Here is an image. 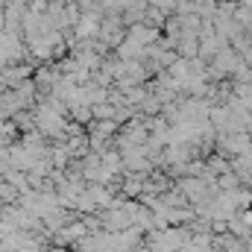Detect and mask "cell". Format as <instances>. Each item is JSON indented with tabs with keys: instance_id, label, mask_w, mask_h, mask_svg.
Instances as JSON below:
<instances>
[{
	"instance_id": "cell-1",
	"label": "cell",
	"mask_w": 252,
	"mask_h": 252,
	"mask_svg": "<svg viewBox=\"0 0 252 252\" xmlns=\"http://www.w3.org/2000/svg\"><path fill=\"white\" fill-rule=\"evenodd\" d=\"M118 126L121 124H115V121H97L94 124V132L97 135H112V132H118Z\"/></svg>"
}]
</instances>
